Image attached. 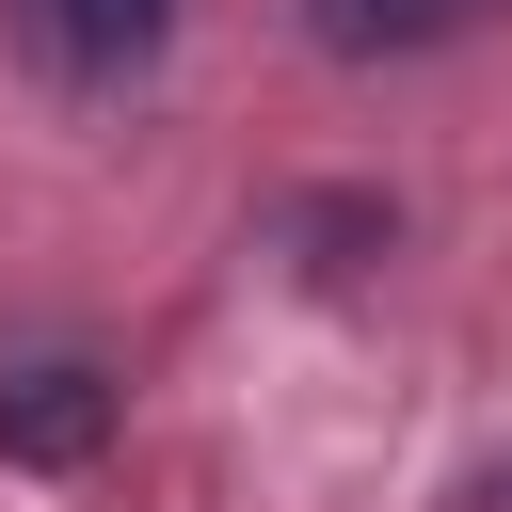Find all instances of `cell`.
I'll return each instance as SVG.
<instances>
[{
	"instance_id": "7a4b0ae2",
	"label": "cell",
	"mask_w": 512,
	"mask_h": 512,
	"mask_svg": "<svg viewBox=\"0 0 512 512\" xmlns=\"http://www.w3.org/2000/svg\"><path fill=\"white\" fill-rule=\"evenodd\" d=\"M112 432V384L80 368V352H48V368H0V448L16 464H80Z\"/></svg>"
},
{
	"instance_id": "6da1fadb",
	"label": "cell",
	"mask_w": 512,
	"mask_h": 512,
	"mask_svg": "<svg viewBox=\"0 0 512 512\" xmlns=\"http://www.w3.org/2000/svg\"><path fill=\"white\" fill-rule=\"evenodd\" d=\"M16 32H32L48 80H128V64L176 32V0H16Z\"/></svg>"
},
{
	"instance_id": "3957f363",
	"label": "cell",
	"mask_w": 512,
	"mask_h": 512,
	"mask_svg": "<svg viewBox=\"0 0 512 512\" xmlns=\"http://www.w3.org/2000/svg\"><path fill=\"white\" fill-rule=\"evenodd\" d=\"M496 0H304V32L336 48V64H400V48H448V32H480Z\"/></svg>"
}]
</instances>
